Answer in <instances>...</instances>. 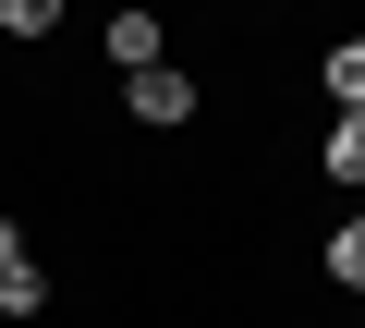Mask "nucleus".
Segmentation results:
<instances>
[{
    "instance_id": "f257e3e1",
    "label": "nucleus",
    "mask_w": 365,
    "mask_h": 328,
    "mask_svg": "<svg viewBox=\"0 0 365 328\" xmlns=\"http://www.w3.org/2000/svg\"><path fill=\"white\" fill-rule=\"evenodd\" d=\"M122 97H134V122H158V134H170V122H195V85H182L170 61H158V73H134Z\"/></svg>"
},
{
    "instance_id": "f03ea898",
    "label": "nucleus",
    "mask_w": 365,
    "mask_h": 328,
    "mask_svg": "<svg viewBox=\"0 0 365 328\" xmlns=\"http://www.w3.org/2000/svg\"><path fill=\"white\" fill-rule=\"evenodd\" d=\"M317 171L365 195V110H341V122H329V146H317Z\"/></svg>"
},
{
    "instance_id": "7ed1b4c3",
    "label": "nucleus",
    "mask_w": 365,
    "mask_h": 328,
    "mask_svg": "<svg viewBox=\"0 0 365 328\" xmlns=\"http://www.w3.org/2000/svg\"><path fill=\"white\" fill-rule=\"evenodd\" d=\"M110 61L122 73H158V13H110Z\"/></svg>"
},
{
    "instance_id": "20e7f679",
    "label": "nucleus",
    "mask_w": 365,
    "mask_h": 328,
    "mask_svg": "<svg viewBox=\"0 0 365 328\" xmlns=\"http://www.w3.org/2000/svg\"><path fill=\"white\" fill-rule=\"evenodd\" d=\"M329 280H341V292H365V207L329 231Z\"/></svg>"
},
{
    "instance_id": "39448f33",
    "label": "nucleus",
    "mask_w": 365,
    "mask_h": 328,
    "mask_svg": "<svg viewBox=\"0 0 365 328\" xmlns=\"http://www.w3.org/2000/svg\"><path fill=\"white\" fill-rule=\"evenodd\" d=\"M329 97H341V110H365V37H341V49H329Z\"/></svg>"
},
{
    "instance_id": "423d86ee",
    "label": "nucleus",
    "mask_w": 365,
    "mask_h": 328,
    "mask_svg": "<svg viewBox=\"0 0 365 328\" xmlns=\"http://www.w3.org/2000/svg\"><path fill=\"white\" fill-rule=\"evenodd\" d=\"M37 304H49V280H37V268H0V316H37Z\"/></svg>"
},
{
    "instance_id": "0eeeda50",
    "label": "nucleus",
    "mask_w": 365,
    "mask_h": 328,
    "mask_svg": "<svg viewBox=\"0 0 365 328\" xmlns=\"http://www.w3.org/2000/svg\"><path fill=\"white\" fill-rule=\"evenodd\" d=\"M0 25H13V37H49V25H61V0H0Z\"/></svg>"
},
{
    "instance_id": "6e6552de",
    "label": "nucleus",
    "mask_w": 365,
    "mask_h": 328,
    "mask_svg": "<svg viewBox=\"0 0 365 328\" xmlns=\"http://www.w3.org/2000/svg\"><path fill=\"white\" fill-rule=\"evenodd\" d=\"M0 268H25V231H13V219H0Z\"/></svg>"
}]
</instances>
